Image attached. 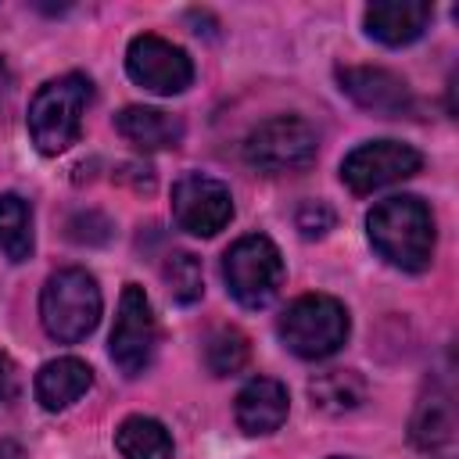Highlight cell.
<instances>
[{
    "label": "cell",
    "instance_id": "obj_18",
    "mask_svg": "<svg viewBox=\"0 0 459 459\" xmlns=\"http://www.w3.org/2000/svg\"><path fill=\"white\" fill-rule=\"evenodd\" d=\"M0 255L7 262L32 255V208L18 194H0Z\"/></svg>",
    "mask_w": 459,
    "mask_h": 459
},
{
    "label": "cell",
    "instance_id": "obj_2",
    "mask_svg": "<svg viewBox=\"0 0 459 459\" xmlns=\"http://www.w3.org/2000/svg\"><path fill=\"white\" fill-rule=\"evenodd\" d=\"M100 287L97 280L79 269V265H68V269H57L47 276L43 290H39V319H43V330L61 341V344H75L82 337L93 333V326L100 323Z\"/></svg>",
    "mask_w": 459,
    "mask_h": 459
},
{
    "label": "cell",
    "instance_id": "obj_6",
    "mask_svg": "<svg viewBox=\"0 0 459 459\" xmlns=\"http://www.w3.org/2000/svg\"><path fill=\"white\" fill-rule=\"evenodd\" d=\"M222 280H226V290L244 308L269 305L283 287L280 247L265 233H247V237L233 240L222 255Z\"/></svg>",
    "mask_w": 459,
    "mask_h": 459
},
{
    "label": "cell",
    "instance_id": "obj_17",
    "mask_svg": "<svg viewBox=\"0 0 459 459\" xmlns=\"http://www.w3.org/2000/svg\"><path fill=\"white\" fill-rule=\"evenodd\" d=\"M308 394H312L316 409L337 416V412H351L366 402V380L351 369H330V373H319L308 384Z\"/></svg>",
    "mask_w": 459,
    "mask_h": 459
},
{
    "label": "cell",
    "instance_id": "obj_21",
    "mask_svg": "<svg viewBox=\"0 0 459 459\" xmlns=\"http://www.w3.org/2000/svg\"><path fill=\"white\" fill-rule=\"evenodd\" d=\"M165 287L179 305H194L204 294V276H201V262L190 251H172L161 265Z\"/></svg>",
    "mask_w": 459,
    "mask_h": 459
},
{
    "label": "cell",
    "instance_id": "obj_9",
    "mask_svg": "<svg viewBox=\"0 0 459 459\" xmlns=\"http://www.w3.org/2000/svg\"><path fill=\"white\" fill-rule=\"evenodd\" d=\"M126 72L136 86L158 93V97H172V93H183L190 82H194V61L183 47L154 36V32H143V36H133L129 50H126Z\"/></svg>",
    "mask_w": 459,
    "mask_h": 459
},
{
    "label": "cell",
    "instance_id": "obj_23",
    "mask_svg": "<svg viewBox=\"0 0 459 459\" xmlns=\"http://www.w3.org/2000/svg\"><path fill=\"white\" fill-rule=\"evenodd\" d=\"M18 398V366L7 351H0V405H11Z\"/></svg>",
    "mask_w": 459,
    "mask_h": 459
},
{
    "label": "cell",
    "instance_id": "obj_19",
    "mask_svg": "<svg viewBox=\"0 0 459 459\" xmlns=\"http://www.w3.org/2000/svg\"><path fill=\"white\" fill-rule=\"evenodd\" d=\"M452 427H455V420H452V402H448V394H441V391H430V398H423V402L416 405V412H412V441H416L420 448H437V445H445V441L452 437Z\"/></svg>",
    "mask_w": 459,
    "mask_h": 459
},
{
    "label": "cell",
    "instance_id": "obj_20",
    "mask_svg": "<svg viewBox=\"0 0 459 459\" xmlns=\"http://www.w3.org/2000/svg\"><path fill=\"white\" fill-rule=\"evenodd\" d=\"M247 359H251V344H247V337H244L237 326H219V330H212V337H208V344H204V362H208V369H212L215 377H233V373H240V369L247 366Z\"/></svg>",
    "mask_w": 459,
    "mask_h": 459
},
{
    "label": "cell",
    "instance_id": "obj_1",
    "mask_svg": "<svg viewBox=\"0 0 459 459\" xmlns=\"http://www.w3.org/2000/svg\"><path fill=\"white\" fill-rule=\"evenodd\" d=\"M366 233L373 251L402 273H423L434 258V215L412 194L380 201L366 215Z\"/></svg>",
    "mask_w": 459,
    "mask_h": 459
},
{
    "label": "cell",
    "instance_id": "obj_13",
    "mask_svg": "<svg viewBox=\"0 0 459 459\" xmlns=\"http://www.w3.org/2000/svg\"><path fill=\"white\" fill-rule=\"evenodd\" d=\"M434 7L427 0H377L366 7V32L384 47H405L423 36Z\"/></svg>",
    "mask_w": 459,
    "mask_h": 459
},
{
    "label": "cell",
    "instance_id": "obj_8",
    "mask_svg": "<svg viewBox=\"0 0 459 459\" xmlns=\"http://www.w3.org/2000/svg\"><path fill=\"white\" fill-rule=\"evenodd\" d=\"M420 165H423V158L416 147H409L402 140H369L344 154L341 179L351 194H373L380 186L416 176Z\"/></svg>",
    "mask_w": 459,
    "mask_h": 459
},
{
    "label": "cell",
    "instance_id": "obj_15",
    "mask_svg": "<svg viewBox=\"0 0 459 459\" xmlns=\"http://www.w3.org/2000/svg\"><path fill=\"white\" fill-rule=\"evenodd\" d=\"M115 129L143 151H165V147H176L183 140V118L179 115H169L161 108H140V104L122 108L115 115Z\"/></svg>",
    "mask_w": 459,
    "mask_h": 459
},
{
    "label": "cell",
    "instance_id": "obj_24",
    "mask_svg": "<svg viewBox=\"0 0 459 459\" xmlns=\"http://www.w3.org/2000/svg\"><path fill=\"white\" fill-rule=\"evenodd\" d=\"M0 459H29V455H25V448H22L18 441L4 437V441H0Z\"/></svg>",
    "mask_w": 459,
    "mask_h": 459
},
{
    "label": "cell",
    "instance_id": "obj_22",
    "mask_svg": "<svg viewBox=\"0 0 459 459\" xmlns=\"http://www.w3.org/2000/svg\"><path fill=\"white\" fill-rule=\"evenodd\" d=\"M294 222H298V230H301V237H326L330 230H333V212H330V204H323V201H305L301 208H298V215H294Z\"/></svg>",
    "mask_w": 459,
    "mask_h": 459
},
{
    "label": "cell",
    "instance_id": "obj_12",
    "mask_svg": "<svg viewBox=\"0 0 459 459\" xmlns=\"http://www.w3.org/2000/svg\"><path fill=\"white\" fill-rule=\"evenodd\" d=\"M287 409H290V394L273 377L247 380L240 387L237 402H233V416H237V427L244 434H273V430H280L283 420H287Z\"/></svg>",
    "mask_w": 459,
    "mask_h": 459
},
{
    "label": "cell",
    "instance_id": "obj_14",
    "mask_svg": "<svg viewBox=\"0 0 459 459\" xmlns=\"http://www.w3.org/2000/svg\"><path fill=\"white\" fill-rule=\"evenodd\" d=\"M32 387H36V402L47 412H61V409H68L72 402H79L93 387V369L75 355L50 359L47 366H39Z\"/></svg>",
    "mask_w": 459,
    "mask_h": 459
},
{
    "label": "cell",
    "instance_id": "obj_5",
    "mask_svg": "<svg viewBox=\"0 0 459 459\" xmlns=\"http://www.w3.org/2000/svg\"><path fill=\"white\" fill-rule=\"evenodd\" d=\"M319 133L301 115H273L258 122L244 140V161L265 176L301 172L316 161Z\"/></svg>",
    "mask_w": 459,
    "mask_h": 459
},
{
    "label": "cell",
    "instance_id": "obj_16",
    "mask_svg": "<svg viewBox=\"0 0 459 459\" xmlns=\"http://www.w3.org/2000/svg\"><path fill=\"white\" fill-rule=\"evenodd\" d=\"M115 448L122 459H172V437L154 416H126L115 430Z\"/></svg>",
    "mask_w": 459,
    "mask_h": 459
},
{
    "label": "cell",
    "instance_id": "obj_11",
    "mask_svg": "<svg viewBox=\"0 0 459 459\" xmlns=\"http://www.w3.org/2000/svg\"><path fill=\"white\" fill-rule=\"evenodd\" d=\"M337 82H341V90L359 108H366L373 115L394 118V115H409L412 111V90L405 86L402 75H394L387 68H369V65L355 68L351 65V68H341L337 72Z\"/></svg>",
    "mask_w": 459,
    "mask_h": 459
},
{
    "label": "cell",
    "instance_id": "obj_10",
    "mask_svg": "<svg viewBox=\"0 0 459 459\" xmlns=\"http://www.w3.org/2000/svg\"><path fill=\"white\" fill-rule=\"evenodd\" d=\"M172 219L194 237H215L233 219L230 186L204 172H183L172 186Z\"/></svg>",
    "mask_w": 459,
    "mask_h": 459
},
{
    "label": "cell",
    "instance_id": "obj_3",
    "mask_svg": "<svg viewBox=\"0 0 459 459\" xmlns=\"http://www.w3.org/2000/svg\"><path fill=\"white\" fill-rule=\"evenodd\" d=\"M90 104V79L79 72L43 82L29 104V136L39 154H61L79 140L82 111Z\"/></svg>",
    "mask_w": 459,
    "mask_h": 459
},
{
    "label": "cell",
    "instance_id": "obj_7",
    "mask_svg": "<svg viewBox=\"0 0 459 459\" xmlns=\"http://www.w3.org/2000/svg\"><path fill=\"white\" fill-rule=\"evenodd\" d=\"M154 344H158V326H154L151 301H147L143 287L126 283L122 298H118V316L111 326L108 355L126 377H140L154 359Z\"/></svg>",
    "mask_w": 459,
    "mask_h": 459
},
{
    "label": "cell",
    "instance_id": "obj_25",
    "mask_svg": "<svg viewBox=\"0 0 459 459\" xmlns=\"http://www.w3.org/2000/svg\"><path fill=\"white\" fill-rule=\"evenodd\" d=\"M333 459H344V455H333Z\"/></svg>",
    "mask_w": 459,
    "mask_h": 459
},
{
    "label": "cell",
    "instance_id": "obj_4",
    "mask_svg": "<svg viewBox=\"0 0 459 459\" xmlns=\"http://www.w3.org/2000/svg\"><path fill=\"white\" fill-rule=\"evenodd\" d=\"M276 333L298 359H330L348 341V308L330 294H301L280 312Z\"/></svg>",
    "mask_w": 459,
    "mask_h": 459
}]
</instances>
